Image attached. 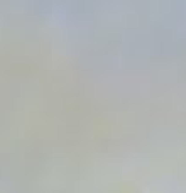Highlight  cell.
Masks as SVG:
<instances>
[{
	"mask_svg": "<svg viewBox=\"0 0 186 193\" xmlns=\"http://www.w3.org/2000/svg\"><path fill=\"white\" fill-rule=\"evenodd\" d=\"M68 132H70V131H68ZM66 136H68V134H66ZM64 139H66V138H64ZM64 139H63V143H64ZM63 143H61V145H63ZM59 148H61V146H59ZM59 151V150H58ZM58 151H56V155H58ZM56 155H54V157H56ZM52 160H54V158H52ZM52 160H51V164H52ZM51 164H49V165H51ZM47 169H49V167H47ZM47 169H45V172H47ZM45 172H44V174H45ZM44 177V176H42ZM42 177H40V181H42ZM40 181H38V183H40ZM37 186H38V184H37ZM37 186H35V188H37ZM33 191H35V190H33ZM32 191V193H33Z\"/></svg>",
	"mask_w": 186,
	"mask_h": 193,
	"instance_id": "cell-2",
	"label": "cell"
},
{
	"mask_svg": "<svg viewBox=\"0 0 186 193\" xmlns=\"http://www.w3.org/2000/svg\"><path fill=\"white\" fill-rule=\"evenodd\" d=\"M90 12H92V9H90ZM87 16H89V11H87ZM89 21H90V19H89ZM85 23H87V21H85ZM87 28H89V26H87ZM84 30H85V26H84ZM85 33H87V32H85ZM82 35H84V33H82ZM80 40H82V38H80ZM78 45H80V44H78ZM80 49H82V47H80ZM77 51H78V49H77ZM80 54V52H78ZM75 56H77V54H75ZM75 59V58H73ZM77 59H78V58H77ZM75 63H77V61H75ZM71 64H73V63H71ZM70 68H71V66H70ZM73 68H75V66H73ZM70 71V70H68ZM71 71H73V70H71ZM70 75H71V73H70ZM66 77H68V75H66ZM64 80H66V78H64ZM68 80H70V78H68ZM63 84H64V82H63ZM66 84H68V82H66ZM61 87H63V85H61ZM64 87H66V85H64ZM59 91H61V89H59ZM63 91H64V89H63ZM58 94H59V92H58ZM61 94H63V92H61ZM59 97H61V96H59Z\"/></svg>",
	"mask_w": 186,
	"mask_h": 193,
	"instance_id": "cell-1",
	"label": "cell"
}]
</instances>
